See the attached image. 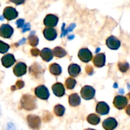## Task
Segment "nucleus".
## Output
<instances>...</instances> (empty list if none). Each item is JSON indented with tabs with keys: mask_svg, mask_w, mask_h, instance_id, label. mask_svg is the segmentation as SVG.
I'll return each mask as SVG.
<instances>
[{
	"mask_svg": "<svg viewBox=\"0 0 130 130\" xmlns=\"http://www.w3.org/2000/svg\"><path fill=\"white\" fill-rule=\"evenodd\" d=\"M21 105L25 110H33L36 107L35 99L31 95H24L21 100Z\"/></svg>",
	"mask_w": 130,
	"mask_h": 130,
	"instance_id": "1",
	"label": "nucleus"
},
{
	"mask_svg": "<svg viewBox=\"0 0 130 130\" xmlns=\"http://www.w3.org/2000/svg\"><path fill=\"white\" fill-rule=\"evenodd\" d=\"M27 123L29 127L34 130H38L40 128L41 120L38 116L34 115H29L27 116Z\"/></svg>",
	"mask_w": 130,
	"mask_h": 130,
	"instance_id": "2",
	"label": "nucleus"
},
{
	"mask_svg": "<svg viewBox=\"0 0 130 130\" xmlns=\"http://www.w3.org/2000/svg\"><path fill=\"white\" fill-rule=\"evenodd\" d=\"M81 96L85 100H91L95 95V90L90 86H85L81 91Z\"/></svg>",
	"mask_w": 130,
	"mask_h": 130,
	"instance_id": "3",
	"label": "nucleus"
},
{
	"mask_svg": "<svg viewBox=\"0 0 130 130\" xmlns=\"http://www.w3.org/2000/svg\"><path fill=\"white\" fill-rule=\"evenodd\" d=\"M35 94L38 98L43 100H47L50 96V93L48 88L43 85H41L36 88Z\"/></svg>",
	"mask_w": 130,
	"mask_h": 130,
	"instance_id": "4",
	"label": "nucleus"
},
{
	"mask_svg": "<svg viewBox=\"0 0 130 130\" xmlns=\"http://www.w3.org/2000/svg\"><path fill=\"white\" fill-rule=\"evenodd\" d=\"M18 16V12L15 8L11 6H7L3 11V17L8 20H13Z\"/></svg>",
	"mask_w": 130,
	"mask_h": 130,
	"instance_id": "5",
	"label": "nucleus"
},
{
	"mask_svg": "<svg viewBox=\"0 0 130 130\" xmlns=\"http://www.w3.org/2000/svg\"><path fill=\"white\" fill-rule=\"evenodd\" d=\"M78 57L81 61L88 62L92 59V53L88 48H83L80 50L78 53Z\"/></svg>",
	"mask_w": 130,
	"mask_h": 130,
	"instance_id": "6",
	"label": "nucleus"
},
{
	"mask_svg": "<svg viewBox=\"0 0 130 130\" xmlns=\"http://www.w3.org/2000/svg\"><path fill=\"white\" fill-rule=\"evenodd\" d=\"M58 18L56 15L49 14L46 15L44 19V24L47 27H53L57 25Z\"/></svg>",
	"mask_w": 130,
	"mask_h": 130,
	"instance_id": "7",
	"label": "nucleus"
},
{
	"mask_svg": "<svg viewBox=\"0 0 130 130\" xmlns=\"http://www.w3.org/2000/svg\"><path fill=\"white\" fill-rule=\"evenodd\" d=\"M13 29L8 24H3L0 27V36L5 38H10L12 36Z\"/></svg>",
	"mask_w": 130,
	"mask_h": 130,
	"instance_id": "8",
	"label": "nucleus"
},
{
	"mask_svg": "<svg viewBox=\"0 0 130 130\" xmlns=\"http://www.w3.org/2000/svg\"><path fill=\"white\" fill-rule=\"evenodd\" d=\"M128 104V100L125 96H117L114 100V105L118 109H123L126 107Z\"/></svg>",
	"mask_w": 130,
	"mask_h": 130,
	"instance_id": "9",
	"label": "nucleus"
},
{
	"mask_svg": "<svg viewBox=\"0 0 130 130\" xmlns=\"http://www.w3.org/2000/svg\"><path fill=\"white\" fill-rule=\"evenodd\" d=\"M106 44L111 50H118L121 46V42L119 39L114 36H110L107 39Z\"/></svg>",
	"mask_w": 130,
	"mask_h": 130,
	"instance_id": "10",
	"label": "nucleus"
},
{
	"mask_svg": "<svg viewBox=\"0 0 130 130\" xmlns=\"http://www.w3.org/2000/svg\"><path fill=\"white\" fill-rule=\"evenodd\" d=\"M103 128L106 130H113L118 126V122L114 118H109L103 122Z\"/></svg>",
	"mask_w": 130,
	"mask_h": 130,
	"instance_id": "11",
	"label": "nucleus"
},
{
	"mask_svg": "<svg viewBox=\"0 0 130 130\" xmlns=\"http://www.w3.org/2000/svg\"><path fill=\"white\" fill-rule=\"evenodd\" d=\"M27 66L26 65L22 62H19L13 69V72L15 76H22L26 73Z\"/></svg>",
	"mask_w": 130,
	"mask_h": 130,
	"instance_id": "12",
	"label": "nucleus"
},
{
	"mask_svg": "<svg viewBox=\"0 0 130 130\" xmlns=\"http://www.w3.org/2000/svg\"><path fill=\"white\" fill-rule=\"evenodd\" d=\"M15 58L14 56L11 54H7L3 56L1 58V62L3 65L5 67H10L15 63Z\"/></svg>",
	"mask_w": 130,
	"mask_h": 130,
	"instance_id": "13",
	"label": "nucleus"
},
{
	"mask_svg": "<svg viewBox=\"0 0 130 130\" xmlns=\"http://www.w3.org/2000/svg\"><path fill=\"white\" fill-rule=\"evenodd\" d=\"M44 36L46 39L49 41H53L57 38V31L53 27H47L43 31Z\"/></svg>",
	"mask_w": 130,
	"mask_h": 130,
	"instance_id": "14",
	"label": "nucleus"
},
{
	"mask_svg": "<svg viewBox=\"0 0 130 130\" xmlns=\"http://www.w3.org/2000/svg\"><path fill=\"white\" fill-rule=\"evenodd\" d=\"M109 110H110V108L106 103L101 102H99L96 105V111L98 114L100 115H106L109 112Z\"/></svg>",
	"mask_w": 130,
	"mask_h": 130,
	"instance_id": "15",
	"label": "nucleus"
},
{
	"mask_svg": "<svg viewBox=\"0 0 130 130\" xmlns=\"http://www.w3.org/2000/svg\"><path fill=\"white\" fill-rule=\"evenodd\" d=\"M52 90L57 96L60 97L65 94V88L63 85L60 83H57L52 86Z\"/></svg>",
	"mask_w": 130,
	"mask_h": 130,
	"instance_id": "16",
	"label": "nucleus"
},
{
	"mask_svg": "<svg viewBox=\"0 0 130 130\" xmlns=\"http://www.w3.org/2000/svg\"><path fill=\"white\" fill-rule=\"evenodd\" d=\"M93 63L97 67H102L105 63V55L104 53H99L95 57Z\"/></svg>",
	"mask_w": 130,
	"mask_h": 130,
	"instance_id": "17",
	"label": "nucleus"
},
{
	"mask_svg": "<svg viewBox=\"0 0 130 130\" xmlns=\"http://www.w3.org/2000/svg\"><path fill=\"white\" fill-rule=\"evenodd\" d=\"M40 55L42 59L46 62H49L53 58V52L49 48H45L41 50L40 52Z\"/></svg>",
	"mask_w": 130,
	"mask_h": 130,
	"instance_id": "18",
	"label": "nucleus"
},
{
	"mask_svg": "<svg viewBox=\"0 0 130 130\" xmlns=\"http://www.w3.org/2000/svg\"><path fill=\"white\" fill-rule=\"evenodd\" d=\"M69 73L72 77H76L81 72V67L77 64L70 65L68 69Z\"/></svg>",
	"mask_w": 130,
	"mask_h": 130,
	"instance_id": "19",
	"label": "nucleus"
},
{
	"mask_svg": "<svg viewBox=\"0 0 130 130\" xmlns=\"http://www.w3.org/2000/svg\"><path fill=\"white\" fill-rule=\"evenodd\" d=\"M69 104L72 107H76L79 105L81 103L80 96L77 93L72 94L69 97Z\"/></svg>",
	"mask_w": 130,
	"mask_h": 130,
	"instance_id": "20",
	"label": "nucleus"
},
{
	"mask_svg": "<svg viewBox=\"0 0 130 130\" xmlns=\"http://www.w3.org/2000/svg\"><path fill=\"white\" fill-rule=\"evenodd\" d=\"M50 71L52 74L55 76H58L62 72V68L57 63H53L50 67Z\"/></svg>",
	"mask_w": 130,
	"mask_h": 130,
	"instance_id": "21",
	"label": "nucleus"
},
{
	"mask_svg": "<svg viewBox=\"0 0 130 130\" xmlns=\"http://www.w3.org/2000/svg\"><path fill=\"white\" fill-rule=\"evenodd\" d=\"M87 121L90 124H93V125H96L100 123V118L96 114H91L88 116Z\"/></svg>",
	"mask_w": 130,
	"mask_h": 130,
	"instance_id": "22",
	"label": "nucleus"
},
{
	"mask_svg": "<svg viewBox=\"0 0 130 130\" xmlns=\"http://www.w3.org/2000/svg\"><path fill=\"white\" fill-rule=\"evenodd\" d=\"M52 52H53V55L57 57H59V58L65 57L67 54L66 50L62 48H61V47H56V48H54Z\"/></svg>",
	"mask_w": 130,
	"mask_h": 130,
	"instance_id": "23",
	"label": "nucleus"
},
{
	"mask_svg": "<svg viewBox=\"0 0 130 130\" xmlns=\"http://www.w3.org/2000/svg\"><path fill=\"white\" fill-rule=\"evenodd\" d=\"M54 112L57 116H62L64 114L65 108L62 105H57L54 108Z\"/></svg>",
	"mask_w": 130,
	"mask_h": 130,
	"instance_id": "24",
	"label": "nucleus"
},
{
	"mask_svg": "<svg viewBox=\"0 0 130 130\" xmlns=\"http://www.w3.org/2000/svg\"><path fill=\"white\" fill-rule=\"evenodd\" d=\"M41 71V69L40 66H39V65H37V66H35V64L32 65V66L30 69V73L32 74L33 76H34L39 75Z\"/></svg>",
	"mask_w": 130,
	"mask_h": 130,
	"instance_id": "25",
	"label": "nucleus"
},
{
	"mask_svg": "<svg viewBox=\"0 0 130 130\" xmlns=\"http://www.w3.org/2000/svg\"><path fill=\"white\" fill-rule=\"evenodd\" d=\"M76 85V81L74 79L72 78V77H70L68 78L66 81V85L67 86V88L69 90H72L75 87Z\"/></svg>",
	"mask_w": 130,
	"mask_h": 130,
	"instance_id": "26",
	"label": "nucleus"
},
{
	"mask_svg": "<svg viewBox=\"0 0 130 130\" xmlns=\"http://www.w3.org/2000/svg\"><path fill=\"white\" fill-rule=\"evenodd\" d=\"M29 43L32 46H36L38 44L39 39L37 36L34 35H30L29 37Z\"/></svg>",
	"mask_w": 130,
	"mask_h": 130,
	"instance_id": "27",
	"label": "nucleus"
},
{
	"mask_svg": "<svg viewBox=\"0 0 130 130\" xmlns=\"http://www.w3.org/2000/svg\"><path fill=\"white\" fill-rule=\"evenodd\" d=\"M9 48H10V46L8 44L0 41V53H5L8 52Z\"/></svg>",
	"mask_w": 130,
	"mask_h": 130,
	"instance_id": "28",
	"label": "nucleus"
},
{
	"mask_svg": "<svg viewBox=\"0 0 130 130\" xmlns=\"http://www.w3.org/2000/svg\"><path fill=\"white\" fill-rule=\"evenodd\" d=\"M119 69L121 72H125L129 69V64L127 62H121L119 63Z\"/></svg>",
	"mask_w": 130,
	"mask_h": 130,
	"instance_id": "29",
	"label": "nucleus"
},
{
	"mask_svg": "<svg viewBox=\"0 0 130 130\" xmlns=\"http://www.w3.org/2000/svg\"><path fill=\"white\" fill-rule=\"evenodd\" d=\"M75 27H76V24H72L71 25H70L69 27L68 28H67V29H65L64 32H63V33L62 34V35H61V37H63V36H66V34H67V33H69V32H71L72 30H73L75 28Z\"/></svg>",
	"mask_w": 130,
	"mask_h": 130,
	"instance_id": "30",
	"label": "nucleus"
},
{
	"mask_svg": "<svg viewBox=\"0 0 130 130\" xmlns=\"http://www.w3.org/2000/svg\"><path fill=\"white\" fill-rule=\"evenodd\" d=\"M24 83L22 81H19L16 83V84H15V85L14 86H15V89L16 88L20 89L24 87Z\"/></svg>",
	"mask_w": 130,
	"mask_h": 130,
	"instance_id": "31",
	"label": "nucleus"
},
{
	"mask_svg": "<svg viewBox=\"0 0 130 130\" xmlns=\"http://www.w3.org/2000/svg\"><path fill=\"white\" fill-rule=\"evenodd\" d=\"M30 29V24L29 23H27V24H24V26H23V30L22 32H25L26 31H28Z\"/></svg>",
	"mask_w": 130,
	"mask_h": 130,
	"instance_id": "32",
	"label": "nucleus"
},
{
	"mask_svg": "<svg viewBox=\"0 0 130 130\" xmlns=\"http://www.w3.org/2000/svg\"><path fill=\"white\" fill-rule=\"evenodd\" d=\"M16 24L17 25L18 27H22L24 26V20H23V19H19V20L16 22Z\"/></svg>",
	"mask_w": 130,
	"mask_h": 130,
	"instance_id": "33",
	"label": "nucleus"
},
{
	"mask_svg": "<svg viewBox=\"0 0 130 130\" xmlns=\"http://www.w3.org/2000/svg\"><path fill=\"white\" fill-rule=\"evenodd\" d=\"M31 54L32 56H35V57H36V56L39 55V54L40 53V52H39V50L38 49H36V48H35V49H32L31 50Z\"/></svg>",
	"mask_w": 130,
	"mask_h": 130,
	"instance_id": "34",
	"label": "nucleus"
},
{
	"mask_svg": "<svg viewBox=\"0 0 130 130\" xmlns=\"http://www.w3.org/2000/svg\"><path fill=\"white\" fill-rule=\"evenodd\" d=\"M10 1L17 5H22V4L24 3V2H25V0H10Z\"/></svg>",
	"mask_w": 130,
	"mask_h": 130,
	"instance_id": "35",
	"label": "nucleus"
},
{
	"mask_svg": "<svg viewBox=\"0 0 130 130\" xmlns=\"http://www.w3.org/2000/svg\"><path fill=\"white\" fill-rule=\"evenodd\" d=\"M86 72H87L89 75H91L93 74V67H91V66H88V67H86Z\"/></svg>",
	"mask_w": 130,
	"mask_h": 130,
	"instance_id": "36",
	"label": "nucleus"
},
{
	"mask_svg": "<svg viewBox=\"0 0 130 130\" xmlns=\"http://www.w3.org/2000/svg\"><path fill=\"white\" fill-rule=\"evenodd\" d=\"M7 130H16L15 129V127L13 123H10L8 124L7 125Z\"/></svg>",
	"mask_w": 130,
	"mask_h": 130,
	"instance_id": "37",
	"label": "nucleus"
},
{
	"mask_svg": "<svg viewBox=\"0 0 130 130\" xmlns=\"http://www.w3.org/2000/svg\"><path fill=\"white\" fill-rule=\"evenodd\" d=\"M25 38H23V39H22L20 41H19V44H23L24 43H25Z\"/></svg>",
	"mask_w": 130,
	"mask_h": 130,
	"instance_id": "38",
	"label": "nucleus"
},
{
	"mask_svg": "<svg viewBox=\"0 0 130 130\" xmlns=\"http://www.w3.org/2000/svg\"><path fill=\"white\" fill-rule=\"evenodd\" d=\"M129 109H130V105H128V109H127V110H126V112L128 113V115H129V114H130V113H129Z\"/></svg>",
	"mask_w": 130,
	"mask_h": 130,
	"instance_id": "39",
	"label": "nucleus"
},
{
	"mask_svg": "<svg viewBox=\"0 0 130 130\" xmlns=\"http://www.w3.org/2000/svg\"><path fill=\"white\" fill-rule=\"evenodd\" d=\"M74 38V35H71V36H69V39H70V40H71V39H73Z\"/></svg>",
	"mask_w": 130,
	"mask_h": 130,
	"instance_id": "40",
	"label": "nucleus"
},
{
	"mask_svg": "<svg viewBox=\"0 0 130 130\" xmlns=\"http://www.w3.org/2000/svg\"><path fill=\"white\" fill-rule=\"evenodd\" d=\"M119 93H122V94H123L124 93V91H123V89H121V90H119Z\"/></svg>",
	"mask_w": 130,
	"mask_h": 130,
	"instance_id": "41",
	"label": "nucleus"
},
{
	"mask_svg": "<svg viewBox=\"0 0 130 130\" xmlns=\"http://www.w3.org/2000/svg\"><path fill=\"white\" fill-rule=\"evenodd\" d=\"M4 17H3V15H1V16H0V20H4Z\"/></svg>",
	"mask_w": 130,
	"mask_h": 130,
	"instance_id": "42",
	"label": "nucleus"
},
{
	"mask_svg": "<svg viewBox=\"0 0 130 130\" xmlns=\"http://www.w3.org/2000/svg\"><path fill=\"white\" fill-rule=\"evenodd\" d=\"M114 88H118V85H117V84H114Z\"/></svg>",
	"mask_w": 130,
	"mask_h": 130,
	"instance_id": "43",
	"label": "nucleus"
},
{
	"mask_svg": "<svg viewBox=\"0 0 130 130\" xmlns=\"http://www.w3.org/2000/svg\"><path fill=\"white\" fill-rule=\"evenodd\" d=\"M85 130H95V129H86Z\"/></svg>",
	"mask_w": 130,
	"mask_h": 130,
	"instance_id": "44",
	"label": "nucleus"
}]
</instances>
